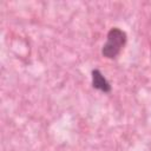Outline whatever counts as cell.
I'll use <instances>...</instances> for the list:
<instances>
[{"mask_svg": "<svg viewBox=\"0 0 151 151\" xmlns=\"http://www.w3.org/2000/svg\"><path fill=\"white\" fill-rule=\"evenodd\" d=\"M127 40L125 31L119 27H112L106 35V42L103 45L101 54L107 59H114L124 48Z\"/></svg>", "mask_w": 151, "mask_h": 151, "instance_id": "1", "label": "cell"}, {"mask_svg": "<svg viewBox=\"0 0 151 151\" xmlns=\"http://www.w3.org/2000/svg\"><path fill=\"white\" fill-rule=\"evenodd\" d=\"M91 80H92V86L93 88L100 91V92H104V93H110L112 87H111V84L109 83V80L104 77V74L98 70V68H94L92 70L91 72Z\"/></svg>", "mask_w": 151, "mask_h": 151, "instance_id": "2", "label": "cell"}]
</instances>
